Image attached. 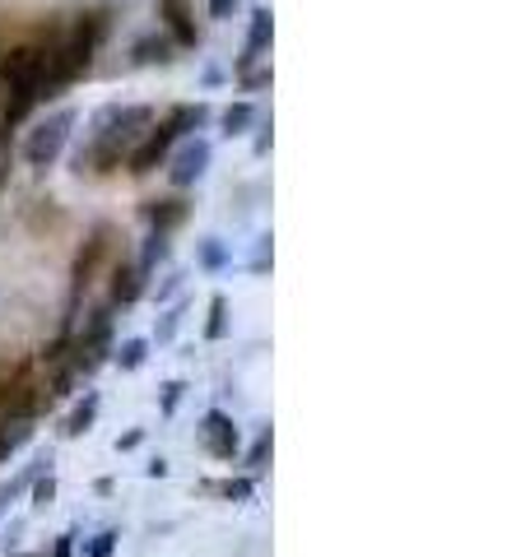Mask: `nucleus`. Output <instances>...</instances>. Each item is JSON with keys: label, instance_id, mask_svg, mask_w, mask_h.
<instances>
[{"label": "nucleus", "instance_id": "nucleus-1", "mask_svg": "<svg viewBox=\"0 0 530 557\" xmlns=\"http://www.w3.org/2000/svg\"><path fill=\"white\" fill-rule=\"evenodd\" d=\"M149 126H153V108H145V102H126V108L108 102V108H98L89 121V145L75 153V172L108 177V172H116L131 159V149L149 135Z\"/></svg>", "mask_w": 530, "mask_h": 557}, {"label": "nucleus", "instance_id": "nucleus-2", "mask_svg": "<svg viewBox=\"0 0 530 557\" xmlns=\"http://www.w3.org/2000/svg\"><path fill=\"white\" fill-rule=\"evenodd\" d=\"M108 28H112L108 10H84L65 28H57V38L47 42V98H51V89H65V84H75L79 75H89Z\"/></svg>", "mask_w": 530, "mask_h": 557}, {"label": "nucleus", "instance_id": "nucleus-3", "mask_svg": "<svg viewBox=\"0 0 530 557\" xmlns=\"http://www.w3.org/2000/svg\"><path fill=\"white\" fill-rule=\"evenodd\" d=\"M205 121H210V108H205V102H182V108H173L163 121H153L149 135L131 149L126 172H131V177H149V172L159 168L168 153H173L177 139H182V135H192V131H200Z\"/></svg>", "mask_w": 530, "mask_h": 557}, {"label": "nucleus", "instance_id": "nucleus-4", "mask_svg": "<svg viewBox=\"0 0 530 557\" xmlns=\"http://www.w3.org/2000/svg\"><path fill=\"white\" fill-rule=\"evenodd\" d=\"M122 228L116 223H98V228L84 237V247L75 251V265H71V302H79L84 293H89L102 270H112V260L122 256Z\"/></svg>", "mask_w": 530, "mask_h": 557}, {"label": "nucleus", "instance_id": "nucleus-5", "mask_svg": "<svg viewBox=\"0 0 530 557\" xmlns=\"http://www.w3.org/2000/svg\"><path fill=\"white\" fill-rule=\"evenodd\" d=\"M0 79L14 98L42 102L47 98V42H14L0 51Z\"/></svg>", "mask_w": 530, "mask_h": 557}, {"label": "nucleus", "instance_id": "nucleus-6", "mask_svg": "<svg viewBox=\"0 0 530 557\" xmlns=\"http://www.w3.org/2000/svg\"><path fill=\"white\" fill-rule=\"evenodd\" d=\"M75 126H79V112L75 108H61V112L42 116L38 126L24 135V163L28 168H51L65 153V145H71V131Z\"/></svg>", "mask_w": 530, "mask_h": 557}, {"label": "nucleus", "instance_id": "nucleus-7", "mask_svg": "<svg viewBox=\"0 0 530 557\" xmlns=\"http://www.w3.org/2000/svg\"><path fill=\"white\" fill-rule=\"evenodd\" d=\"M210 159H214V145H210V139H200V135H192L177 153H168V159H163L168 163V182H173L177 190L196 186L205 172H210Z\"/></svg>", "mask_w": 530, "mask_h": 557}, {"label": "nucleus", "instance_id": "nucleus-8", "mask_svg": "<svg viewBox=\"0 0 530 557\" xmlns=\"http://www.w3.org/2000/svg\"><path fill=\"white\" fill-rule=\"evenodd\" d=\"M200 450L210 460H237V450H243V432H237V423L224 413V409H210L200 418Z\"/></svg>", "mask_w": 530, "mask_h": 557}, {"label": "nucleus", "instance_id": "nucleus-9", "mask_svg": "<svg viewBox=\"0 0 530 557\" xmlns=\"http://www.w3.org/2000/svg\"><path fill=\"white\" fill-rule=\"evenodd\" d=\"M145 278H149V274L135 265V260L116 256V260H112V293H108V307H131V302H140Z\"/></svg>", "mask_w": 530, "mask_h": 557}, {"label": "nucleus", "instance_id": "nucleus-10", "mask_svg": "<svg viewBox=\"0 0 530 557\" xmlns=\"http://www.w3.org/2000/svg\"><path fill=\"white\" fill-rule=\"evenodd\" d=\"M159 20L168 24L177 47H200V24H196L192 0H159Z\"/></svg>", "mask_w": 530, "mask_h": 557}, {"label": "nucleus", "instance_id": "nucleus-11", "mask_svg": "<svg viewBox=\"0 0 530 557\" xmlns=\"http://www.w3.org/2000/svg\"><path fill=\"white\" fill-rule=\"evenodd\" d=\"M145 219H149V228H153V233H173V228H182V223L192 219V205H186L182 196L149 200V205H145Z\"/></svg>", "mask_w": 530, "mask_h": 557}, {"label": "nucleus", "instance_id": "nucleus-12", "mask_svg": "<svg viewBox=\"0 0 530 557\" xmlns=\"http://www.w3.org/2000/svg\"><path fill=\"white\" fill-rule=\"evenodd\" d=\"M270 38H275V20H270V10H251V28H247V51H243V61H237V75L261 57V51L270 47Z\"/></svg>", "mask_w": 530, "mask_h": 557}, {"label": "nucleus", "instance_id": "nucleus-13", "mask_svg": "<svg viewBox=\"0 0 530 557\" xmlns=\"http://www.w3.org/2000/svg\"><path fill=\"white\" fill-rule=\"evenodd\" d=\"M98 405H102L98 391H84L79 405L61 418V437H65V442H71V437H84V432L94 428V418H98Z\"/></svg>", "mask_w": 530, "mask_h": 557}, {"label": "nucleus", "instance_id": "nucleus-14", "mask_svg": "<svg viewBox=\"0 0 530 557\" xmlns=\"http://www.w3.org/2000/svg\"><path fill=\"white\" fill-rule=\"evenodd\" d=\"M251 126H256V108H251V102H229L224 116H219V131H224L229 139L233 135H247Z\"/></svg>", "mask_w": 530, "mask_h": 557}, {"label": "nucleus", "instance_id": "nucleus-15", "mask_svg": "<svg viewBox=\"0 0 530 557\" xmlns=\"http://www.w3.org/2000/svg\"><path fill=\"white\" fill-rule=\"evenodd\" d=\"M145 358H149V339H122V344H112V362L122 372H140Z\"/></svg>", "mask_w": 530, "mask_h": 557}, {"label": "nucleus", "instance_id": "nucleus-16", "mask_svg": "<svg viewBox=\"0 0 530 557\" xmlns=\"http://www.w3.org/2000/svg\"><path fill=\"white\" fill-rule=\"evenodd\" d=\"M229 247H224V242H219V237H200V247H196V265L200 270H210V274H219V270H224L229 265Z\"/></svg>", "mask_w": 530, "mask_h": 557}, {"label": "nucleus", "instance_id": "nucleus-17", "mask_svg": "<svg viewBox=\"0 0 530 557\" xmlns=\"http://www.w3.org/2000/svg\"><path fill=\"white\" fill-rule=\"evenodd\" d=\"M168 65L173 61V42L168 38H145V42H135V65Z\"/></svg>", "mask_w": 530, "mask_h": 557}, {"label": "nucleus", "instance_id": "nucleus-18", "mask_svg": "<svg viewBox=\"0 0 530 557\" xmlns=\"http://www.w3.org/2000/svg\"><path fill=\"white\" fill-rule=\"evenodd\" d=\"M205 339H229V298L214 293L210 298V321H205Z\"/></svg>", "mask_w": 530, "mask_h": 557}, {"label": "nucleus", "instance_id": "nucleus-19", "mask_svg": "<svg viewBox=\"0 0 530 557\" xmlns=\"http://www.w3.org/2000/svg\"><path fill=\"white\" fill-rule=\"evenodd\" d=\"M168 251H173V247H168V233H149V237H145V251L135 256V265H140L145 274H153V265H159V260H168Z\"/></svg>", "mask_w": 530, "mask_h": 557}, {"label": "nucleus", "instance_id": "nucleus-20", "mask_svg": "<svg viewBox=\"0 0 530 557\" xmlns=\"http://www.w3.org/2000/svg\"><path fill=\"white\" fill-rule=\"evenodd\" d=\"M28 487H33V511H47L51 497H57V479H51V469H42V474L33 479Z\"/></svg>", "mask_w": 530, "mask_h": 557}, {"label": "nucleus", "instance_id": "nucleus-21", "mask_svg": "<svg viewBox=\"0 0 530 557\" xmlns=\"http://www.w3.org/2000/svg\"><path fill=\"white\" fill-rule=\"evenodd\" d=\"M251 487H256L251 479H229V483H214V493H219V497H229V502H247V497H251Z\"/></svg>", "mask_w": 530, "mask_h": 557}, {"label": "nucleus", "instance_id": "nucleus-22", "mask_svg": "<svg viewBox=\"0 0 530 557\" xmlns=\"http://www.w3.org/2000/svg\"><path fill=\"white\" fill-rule=\"evenodd\" d=\"M116 539H122L116 530H102V534L89 539V548H84V553H89V557H112L116 553Z\"/></svg>", "mask_w": 530, "mask_h": 557}, {"label": "nucleus", "instance_id": "nucleus-23", "mask_svg": "<svg viewBox=\"0 0 530 557\" xmlns=\"http://www.w3.org/2000/svg\"><path fill=\"white\" fill-rule=\"evenodd\" d=\"M182 311H186L182 302H177L173 311H163V321H159V335H153V339H159V344H168V339H173V335H177V325H182Z\"/></svg>", "mask_w": 530, "mask_h": 557}, {"label": "nucleus", "instance_id": "nucleus-24", "mask_svg": "<svg viewBox=\"0 0 530 557\" xmlns=\"http://www.w3.org/2000/svg\"><path fill=\"white\" fill-rule=\"evenodd\" d=\"M270 446H275V442H270V432H261V437H256V446H251V456H247V469H261V465L270 460Z\"/></svg>", "mask_w": 530, "mask_h": 557}, {"label": "nucleus", "instance_id": "nucleus-25", "mask_svg": "<svg viewBox=\"0 0 530 557\" xmlns=\"http://www.w3.org/2000/svg\"><path fill=\"white\" fill-rule=\"evenodd\" d=\"M10 182V126H0V190Z\"/></svg>", "mask_w": 530, "mask_h": 557}, {"label": "nucleus", "instance_id": "nucleus-26", "mask_svg": "<svg viewBox=\"0 0 530 557\" xmlns=\"http://www.w3.org/2000/svg\"><path fill=\"white\" fill-rule=\"evenodd\" d=\"M182 391H186V381H168V386H163V413H177Z\"/></svg>", "mask_w": 530, "mask_h": 557}, {"label": "nucleus", "instance_id": "nucleus-27", "mask_svg": "<svg viewBox=\"0 0 530 557\" xmlns=\"http://www.w3.org/2000/svg\"><path fill=\"white\" fill-rule=\"evenodd\" d=\"M75 539H79V534H75V530H65V534H61V539H57V548H51V553H47V557H75Z\"/></svg>", "mask_w": 530, "mask_h": 557}, {"label": "nucleus", "instance_id": "nucleus-28", "mask_svg": "<svg viewBox=\"0 0 530 557\" xmlns=\"http://www.w3.org/2000/svg\"><path fill=\"white\" fill-rule=\"evenodd\" d=\"M237 5H243V0H210V20H233Z\"/></svg>", "mask_w": 530, "mask_h": 557}, {"label": "nucleus", "instance_id": "nucleus-29", "mask_svg": "<svg viewBox=\"0 0 530 557\" xmlns=\"http://www.w3.org/2000/svg\"><path fill=\"white\" fill-rule=\"evenodd\" d=\"M145 442V432L140 428H135V432H126V437H116V450H135V446H140Z\"/></svg>", "mask_w": 530, "mask_h": 557}, {"label": "nucleus", "instance_id": "nucleus-30", "mask_svg": "<svg viewBox=\"0 0 530 557\" xmlns=\"http://www.w3.org/2000/svg\"><path fill=\"white\" fill-rule=\"evenodd\" d=\"M182 288V274H168L163 284H159V298H173V293Z\"/></svg>", "mask_w": 530, "mask_h": 557}, {"label": "nucleus", "instance_id": "nucleus-31", "mask_svg": "<svg viewBox=\"0 0 530 557\" xmlns=\"http://www.w3.org/2000/svg\"><path fill=\"white\" fill-rule=\"evenodd\" d=\"M145 474H149V479H168V460H163V456H159V460H149V465H145Z\"/></svg>", "mask_w": 530, "mask_h": 557}, {"label": "nucleus", "instance_id": "nucleus-32", "mask_svg": "<svg viewBox=\"0 0 530 557\" xmlns=\"http://www.w3.org/2000/svg\"><path fill=\"white\" fill-rule=\"evenodd\" d=\"M247 89H261V84H270V70H256V75H243Z\"/></svg>", "mask_w": 530, "mask_h": 557}, {"label": "nucleus", "instance_id": "nucleus-33", "mask_svg": "<svg viewBox=\"0 0 530 557\" xmlns=\"http://www.w3.org/2000/svg\"><path fill=\"white\" fill-rule=\"evenodd\" d=\"M256 153H261V159L270 153V126H261V135H256Z\"/></svg>", "mask_w": 530, "mask_h": 557}, {"label": "nucleus", "instance_id": "nucleus-34", "mask_svg": "<svg viewBox=\"0 0 530 557\" xmlns=\"http://www.w3.org/2000/svg\"><path fill=\"white\" fill-rule=\"evenodd\" d=\"M10 502H14V493H10V487H0V520H5V511H10Z\"/></svg>", "mask_w": 530, "mask_h": 557}, {"label": "nucleus", "instance_id": "nucleus-35", "mask_svg": "<svg viewBox=\"0 0 530 557\" xmlns=\"http://www.w3.org/2000/svg\"><path fill=\"white\" fill-rule=\"evenodd\" d=\"M10 557H38V553H10Z\"/></svg>", "mask_w": 530, "mask_h": 557}]
</instances>
